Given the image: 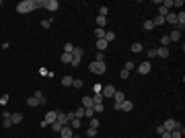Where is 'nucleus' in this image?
<instances>
[{
	"label": "nucleus",
	"instance_id": "f257e3e1",
	"mask_svg": "<svg viewBox=\"0 0 185 138\" xmlns=\"http://www.w3.org/2000/svg\"><path fill=\"white\" fill-rule=\"evenodd\" d=\"M35 8H37V0H23V2L17 4V12L19 15H27V12L35 10Z\"/></svg>",
	"mask_w": 185,
	"mask_h": 138
},
{
	"label": "nucleus",
	"instance_id": "f03ea898",
	"mask_svg": "<svg viewBox=\"0 0 185 138\" xmlns=\"http://www.w3.org/2000/svg\"><path fill=\"white\" fill-rule=\"evenodd\" d=\"M101 95L107 97V99H113V95H115V87H113V85H105L103 91H101Z\"/></svg>",
	"mask_w": 185,
	"mask_h": 138
},
{
	"label": "nucleus",
	"instance_id": "7ed1b4c3",
	"mask_svg": "<svg viewBox=\"0 0 185 138\" xmlns=\"http://www.w3.org/2000/svg\"><path fill=\"white\" fill-rule=\"evenodd\" d=\"M163 128H165V132H173L175 128H181V124L175 122V120H167V122L163 124Z\"/></svg>",
	"mask_w": 185,
	"mask_h": 138
},
{
	"label": "nucleus",
	"instance_id": "20e7f679",
	"mask_svg": "<svg viewBox=\"0 0 185 138\" xmlns=\"http://www.w3.org/2000/svg\"><path fill=\"white\" fill-rule=\"evenodd\" d=\"M60 136H62V138H74V130H72L70 126H62Z\"/></svg>",
	"mask_w": 185,
	"mask_h": 138
},
{
	"label": "nucleus",
	"instance_id": "39448f33",
	"mask_svg": "<svg viewBox=\"0 0 185 138\" xmlns=\"http://www.w3.org/2000/svg\"><path fill=\"white\" fill-rule=\"evenodd\" d=\"M43 6L48 8V10H58L60 8V2H58V0H45Z\"/></svg>",
	"mask_w": 185,
	"mask_h": 138
},
{
	"label": "nucleus",
	"instance_id": "423d86ee",
	"mask_svg": "<svg viewBox=\"0 0 185 138\" xmlns=\"http://www.w3.org/2000/svg\"><path fill=\"white\" fill-rule=\"evenodd\" d=\"M150 68H152V66H150V62H148V60H146V62H142L140 66H138V74H148V72H150Z\"/></svg>",
	"mask_w": 185,
	"mask_h": 138
},
{
	"label": "nucleus",
	"instance_id": "0eeeda50",
	"mask_svg": "<svg viewBox=\"0 0 185 138\" xmlns=\"http://www.w3.org/2000/svg\"><path fill=\"white\" fill-rule=\"evenodd\" d=\"M56 118H58V111H48V113H45V124H54L56 122Z\"/></svg>",
	"mask_w": 185,
	"mask_h": 138
},
{
	"label": "nucleus",
	"instance_id": "6e6552de",
	"mask_svg": "<svg viewBox=\"0 0 185 138\" xmlns=\"http://www.w3.org/2000/svg\"><path fill=\"white\" fill-rule=\"evenodd\" d=\"M56 122L58 124H62V126H68V116L64 111H58V118H56Z\"/></svg>",
	"mask_w": 185,
	"mask_h": 138
},
{
	"label": "nucleus",
	"instance_id": "1a4fd4ad",
	"mask_svg": "<svg viewBox=\"0 0 185 138\" xmlns=\"http://www.w3.org/2000/svg\"><path fill=\"white\" fill-rule=\"evenodd\" d=\"M10 122H12V124H21V122H23V113H21V111L10 113Z\"/></svg>",
	"mask_w": 185,
	"mask_h": 138
},
{
	"label": "nucleus",
	"instance_id": "9d476101",
	"mask_svg": "<svg viewBox=\"0 0 185 138\" xmlns=\"http://www.w3.org/2000/svg\"><path fill=\"white\" fill-rule=\"evenodd\" d=\"M33 97L39 101V105H48V99L43 97V93H41V91H35V95H33Z\"/></svg>",
	"mask_w": 185,
	"mask_h": 138
},
{
	"label": "nucleus",
	"instance_id": "9b49d317",
	"mask_svg": "<svg viewBox=\"0 0 185 138\" xmlns=\"http://www.w3.org/2000/svg\"><path fill=\"white\" fill-rule=\"evenodd\" d=\"M107 45H109V43H107L105 39H97V52H105Z\"/></svg>",
	"mask_w": 185,
	"mask_h": 138
},
{
	"label": "nucleus",
	"instance_id": "f8f14e48",
	"mask_svg": "<svg viewBox=\"0 0 185 138\" xmlns=\"http://www.w3.org/2000/svg\"><path fill=\"white\" fill-rule=\"evenodd\" d=\"M165 23H171V25H177V15H175V12H169V15L165 17Z\"/></svg>",
	"mask_w": 185,
	"mask_h": 138
},
{
	"label": "nucleus",
	"instance_id": "ddd939ff",
	"mask_svg": "<svg viewBox=\"0 0 185 138\" xmlns=\"http://www.w3.org/2000/svg\"><path fill=\"white\" fill-rule=\"evenodd\" d=\"M113 99H115V103H124V101H126V95L121 93V91H115V95H113Z\"/></svg>",
	"mask_w": 185,
	"mask_h": 138
},
{
	"label": "nucleus",
	"instance_id": "4468645a",
	"mask_svg": "<svg viewBox=\"0 0 185 138\" xmlns=\"http://www.w3.org/2000/svg\"><path fill=\"white\" fill-rule=\"evenodd\" d=\"M92 105H103V95H101V93H95V95H92Z\"/></svg>",
	"mask_w": 185,
	"mask_h": 138
},
{
	"label": "nucleus",
	"instance_id": "2eb2a0df",
	"mask_svg": "<svg viewBox=\"0 0 185 138\" xmlns=\"http://www.w3.org/2000/svg\"><path fill=\"white\" fill-rule=\"evenodd\" d=\"M169 39H171V41H179V39H181V31L173 29V31H171V35H169Z\"/></svg>",
	"mask_w": 185,
	"mask_h": 138
},
{
	"label": "nucleus",
	"instance_id": "dca6fc26",
	"mask_svg": "<svg viewBox=\"0 0 185 138\" xmlns=\"http://www.w3.org/2000/svg\"><path fill=\"white\" fill-rule=\"evenodd\" d=\"M156 56H158V58H169V50H167V48H158V50H156Z\"/></svg>",
	"mask_w": 185,
	"mask_h": 138
},
{
	"label": "nucleus",
	"instance_id": "f3484780",
	"mask_svg": "<svg viewBox=\"0 0 185 138\" xmlns=\"http://www.w3.org/2000/svg\"><path fill=\"white\" fill-rule=\"evenodd\" d=\"M88 70H90L92 74H99V62H90V64H88Z\"/></svg>",
	"mask_w": 185,
	"mask_h": 138
},
{
	"label": "nucleus",
	"instance_id": "a211bd4d",
	"mask_svg": "<svg viewBox=\"0 0 185 138\" xmlns=\"http://www.w3.org/2000/svg\"><path fill=\"white\" fill-rule=\"evenodd\" d=\"M183 136V126L181 128H175L173 132H171V138H181Z\"/></svg>",
	"mask_w": 185,
	"mask_h": 138
},
{
	"label": "nucleus",
	"instance_id": "6ab92c4d",
	"mask_svg": "<svg viewBox=\"0 0 185 138\" xmlns=\"http://www.w3.org/2000/svg\"><path fill=\"white\" fill-rule=\"evenodd\" d=\"M169 12H171V8H167L165 4H163V6H158V17H167Z\"/></svg>",
	"mask_w": 185,
	"mask_h": 138
},
{
	"label": "nucleus",
	"instance_id": "aec40b11",
	"mask_svg": "<svg viewBox=\"0 0 185 138\" xmlns=\"http://www.w3.org/2000/svg\"><path fill=\"white\" fill-rule=\"evenodd\" d=\"M60 62H62V64H70V62H72V54H64V56H60Z\"/></svg>",
	"mask_w": 185,
	"mask_h": 138
},
{
	"label": "nucleus",
	"instance_id": "412c9836",
	"mask_svg": "<svg viewBox=\"0 0 185 138\" xmlns=\"http://www.w3.org/2000/svg\"><path fill=\"white\" fill-rule=\"evenodd\" d=\"M160 39V48H167V45L171 43V39H169V35H163V37H158Z\"/></svg>",
	"mask_w": 185,
	"mask_h": 138
},
{
	"label": "nucleus",
	"instance_id": "4be33fe9",
	"mask_svg": "<svg viewBox=\"0 0 185 138\" xmlns=\"http://www.w3.org/2000/svg\"><path fill=\"white\" fill-rule=\"evenodd\" d=\"M103 39H105L107 43H111V41L115 39V33H113V31H105V37H103Z\"/></svg>",
	"mask_w": 185,
	"mask_h": 138
},
{
	"label": "nucleus",
	"instance_id": "5701e85b",
	"mask_svg": "<svg viewBox=\"0 0 185 138\" xmlns=\"http://www.w3.org/2000/svg\"><path fill=\"white\" fill-rule=\"evenodd\" d=\"M119 105H121V109H124V111H132V107H134V105H132V101H128V99H126L124 103H119Z\"/></svg>",
	"mask_w": 185,
	"mask_h": 138
},
{
	"label": "nucleus",
	"instance_id": "b1692460",
	"mask_svg": "<svg viewBox=\"0 0 185 138\" xmlns=\"http://www.w3.org/2000/svg\"><path fill=\"white\" fill-rule=\"evenodd\" d=\"M80 124H82V120H78V118H74V120L70 122V128H72V130H78V128H80Z\"/></svg>",
	"mask_w": 185,
	"mask_h": 138
},
{
	"label": "nucleus",
	"instance_id": "393cba45",
	"mask_svg": "<svg viewBox=\"0 0 185 138\" xmlns=\"http://www.w3.org/2000/svg\"><path fill=\"white\" fill-rule=\"evenodd\" d=\"M152 23H154V27H156V25H167V23H165V17H158V15L154 17V21H152Z\"/></svg>",
	"mask_w": 185,
	"mask_h": 138
},
{
	"label": "nucleus",
	"instance_id": "a878e982",
	"mask_svg": "<svg viewBox=\"0 0 185 138\" xmlns=\"http://www.w3.org/2000/svg\"><path fill=\"white\" fill-rule=\"evenodd\" d=\"M84 118H90V120H92V118H95V109H92V107H86V109H84Z\"/></svg>",
	"mask_w": 185,
	"mask_h": 138
},
{
	"label": "nucleus",
	"instance_id": "bb28decb",
	"mask_svg": "<svg viewBox=\"0 0 185 138\" xmlns=\"http://www.w3.org/2000/svg\"><path fill=\"white\" fill-rule=\"evenodd\" d=\"M82 107L86 109V107H92V97H84L82 99Z\"/></svg>",
	"mask_w": 185,
	"mask_h": 138
},
{
	"label": "nucleus",
	"instance_id": "cd10ccee",
	"mask_svg": "<svg viewBox=\"0 0 185 138\" xmlns=\"http://www.w3.org/2000/svg\"><path fill=\"white\" fill-rule=\"evenodd\" d=\"M72 80H74L72 76H64V78H62V85H64V87H72Z\"/></svg>",
	"mask_w": 185,
	"mask_h": 138
},
{
	"label": "nucleus",
	"instance_id": "c85d7f7f",
	"mask_svg": "<svg viewBox=\"0 0 185 138\" xmlns=\"http://www.w3.org/2000/svg\"><path fill=\"white\" fill-rule=\"evenodd\" d=\"M74 116H76L78 120H82V118H84V107H76V111H74Z\"/></svg>",
	"mask_w": 185,
	"mask_h": 138
},
{
	"label": "nucleus",
	"instance_id": "c756f323",
	"mask_svg": "<svg viewBox=\"0 0 185 138\" xmlns=\"http://www.w3.org/2000/svg\"><path fill=\"white\" fill-rule=\"evenodd\" d=\"M97 23H99V25H97V27H101V29H105V25H107V19H105V17H97Z\"/></svg>",
	"mask_w": 185,
	"mask_h": 138
},
{
	"label": "nucleus",
	"instance_id": "7c9ffc66",
	"mask_svg": "<svg viewBox=\"0 0 185 138\" xmlns=\"http://www.w3.org/2000/svg\"><path fill=\"white\" fill-rule=\"evenodd\" d=\"M132 52H134V54L142 52V43H138V41H136V43H132Z\"/></svg>",
	"mask_w": 185,
	"mask_h": 138
},
{
	"label": "nucleus",
	"instance_id": "2f4dec72",
	"mask_svg": "<svg viewBox=\"0 0 185 138\" xmlns=\"http://www.w3.org/2000/svg\"><path fill=\"white\" fill-rule=\"evenodd\" d=\"M95 35H97V39H103V37H105V29L97 27V29H95Z\"/></svg>",
	"mask_w": 185,
	"mask_h": 138
},
{
	"label": "nucleus",
	"instance_id": "473e14b6",
	"mask_svg": "<svg viewBox=\"0 0 185 138\" xmlns=\"http://www.w3.org/2000/svg\"><path fill=\"white\" fill-rule=\"evenodd\" d=\"M27 105H29V107H37V105H39V101H37L35 97H29V99H27Z\"/></svg>",
	"mask_w": 185,
	"mask_h": 138
},
{
	"label": "nucleus",
	"instance_id": "72a5a7b5",
	"mask_svg": "<svg viewBox=\"0 0 185 138\" xmlns=\"http://www.w3.org/2000/svg\"><path fill=\"white\" fill-rule=\"evenodd\" d=\"M72 56L74 58H82V48H74L72 50Z\"/></svg>",
	"mask_w": 185,
	"mask_h": 138
},
{
	"label": "nucleus",
	"instance_id": "f704fd0d",
	"mask_svg": "<svg viewBox=\"0 0 185 138\" xmlns=\"http://www.w3.org/2000/svg\"><path fill=\"white\" fill-rule=\"evenodd\" d=\"M88 128L97 130V128H99V118H92V120H90V126H88Z\"/></svg>",
	"mask_w": 185,
	"mask_h": 138
},
{
	"label": "nucleus",
	"instance_id": "c9c22d12",
	"mask_svg": "<svg viewBox=\"0 0 185 138\" xmlns=\"http://www.w3.org/2000/svg\"><path fill=\"white\" fill-rule=\"evenodd\" d=\"M142 27H144L146 31H152V29H154V23H152V21H146V23H144Z\"/></svg>",
	"mask_w": 185,
	"mask_h": 138
},
{
	"label": "nucleus",
	"instance_id": "e433bc0d",
	"mask_svg": "<svg viewBox=\"0 0 185 138\" xmlns=\"http://www.w3.org/2000/svg\"><path fill=\"white\" fill-rule=\"evenodd\" d=\"M72 50H74L72 43H66V45H64V54H72Z\"/></svg>",
	"mask_w": 185,
	"mask_h": 138
},
{
	"label": "nucleus",
	"instance_id": "4c0bfd02",
	"mask_svg": "<svg viewBox=\"0 0 185 138\" xmlns=\"http://www.w3.org/2000/svg\"><path fill=\"white\" fill-rule=\"evenodd\" d=\"M52 130H54L56 134H60V130H62V124H58V122H54V124H52Z\"/></svg>",
	"mask_w": 185,
	"mask_h": 138
},
{
	"label": "nucleus",
	"instance_id": "58836bf2",
	"mask_svg": "<svg viewBox=\"0 0 185 138\" xmlns=\"http://www.w3.org/2000/svg\"><path fill=\"white\" fill-rule=\"evenodd\" d=\"M124 70H128V72H130V70H134V62H132V60H128V62H126Z\"/></svg>",
	"mask_w": 185,
	"mask_h": 138
},
{
	"label": "nucleus",
	"instance_id": "ea45409f",
	"mask_svg": "<svg viewBox=\"0 0 185 138\" xmlns=\"http://www.w3.org/2000/svg\"><path fill=\"white\" fill-rule=\"evenodd\" d=\"M107 12H109L107 6H101V8H99V17H107Z\"/></svg>",
	"mask_w": 185,
	"mask_h": 138
},
{
	"label": "nucleus",
	"instance_id": "a19ab883",
	"mask_svg": "<svg viewBox=\"0 0 185 138\" xmlns=\"http://www.w3.org/2000/svg\"><path fill=\"white\" fill-rule=\"evenodd\" d=\"M86 136H88V138H95V136H97V130L88 128V130H86Z\"/></svg>",
	"mask_w": 185,
	"mask_h": 138
},
{
	"label": "nucleus",
	"instance_id": "79ce46f5",
	"mask_svg": "<svg viewBox=\"0 0 185 138\" xmlns=\"http://www.w3.org/2000/svg\"><path fill=\"white\" fill-rule=\"evenodd\" d=\"M72 87L80 89V87H82V80H80V78H74V80H72Z\"/></svg>",
	"mask_w": 185,
	"mask_h": 138
},
{
	"label": "nucleus",
	"instance_id": "37998d69",
	"mask_svg": "<svg viewBox=\"0 0 185 138\" xmlns=\"http://www.w3.org/2000/svg\"><path fill=\"white\" fill-rule=\"evenodd\" d=\"M95 62H105V54H103V52H99V54H97V60H95Z\"/></svg>",
	"mask_w": 185,
	"mask_h": 138
},
{
	"label": "nucleus",
	"instance_id": "c03bdc74",
	"mask_svg": "<svg viewBox=\"0 0 185 138\" xmlns=\"http://www.w3.org/2000/svg\"><path fill=\"white\" fill-rule=\"evenodd\" d=\"M92 91H95V93H101V91H103V85H99V83H97L95 87H92Z\"/></svg>",
	"mask_w": 185,
	"mask_h": 138
},
{
	"label": "nucleus",
	"instance_id": "a18cd8bd",
	"mask_svg": "<svg viewBox=\"0 0 185 138\" xmlns=\"http://www.w3.org/2000/svg\"><path fill=\"white\" fill-rule=\"evenodd\" d=\"M50 25H52V21H41V27L43 29H50Z\"/></svg>",
	"mask_w": 185,
	"mask_h": 138
},
{
	"label": "nucleus",
	"instance_id": "49530a36",
	"mask_svg": "<svg viewBox=\"0 0 185 138\" xmlns=\"http://www.w3.org/2000/svg\"><path fill=\"white\" fill-rule=\"evenodd\" d=\"M66 116H68V122H72V120L76 118V116H74V111H68V113H66Z\"/></svg>",
	"mask_w": 185,
	"mask_h": 138
},
{
	"label": "nucleus",
	"instance_id": "de8ad7c7",
	"mask_svg": "<svg viewBox=\"0 0 185 138\" xmlns=\"http://www.w3.org/2000/svg\"><path fill=\"white\" fill-rule=\"evenodd\" d=\"M92 109H95V113H101L103 111V105H92Z\"/></svg>",
	"mask_w": 185,
	"mask_h": 138
},
{
	"label": "nucleus",
	"instance_id": "09e8293b",
	"mask_svg": "<svg viewBox=\"0 0 185 138\" xmlns=\"http://www.w3.org/2000/svg\"><path fill=\"white\" fill-rule=\"evenodd\" d=\"M148 58H156V50H148Z\"/></svg>",
	"mask_w": 185,
	"mask_h": 138
},
{
	"label": "nucleus",
	"instance_id": "8fccbe9b",
	"mask_svg": "<svg viewBox=\"0 0 185 138\" xmlns=\"http://www.w3.org/2000/svg\"><path fill=\"white\" fill-rule=\"evenodd\" d=\"M119 76H121V78H128V76H130V72H128V70H121V72H119Z\"/></svg>",
	"mask_w": 185,
	"mask_h": 138
},
{
	"label": "nucleus",
	"instance_id": "3c124183",
	"mask_svg": "<svg viewBox=\"0 0 185 138\" xmlns=\"http://www.w3.org/2000/svg\"><path fill=\"white\" fill-rule=\"evenodd\" d=\"M2 126H4V128H10V126H12V122H10V120H4V122H2Z\"/></svg>",
	"mask_w": 185,
	"mask_h": 138
},
{
	"label": "nucleus",
	"instance_id": "603ef678",
	"mask_svg": "<svg viewBox=\"0 0 185 138\" xmlns=\"http://www.w3.org/2000/svg\"><path fill=\"white\" fill-rule=\"evenodd\" d=\"M173 6H183V0H173Z\"/></svg>",
	"mask_w": 185,
	"mask_h": 138
},
{
	"label": "nucleus",
	"instance_id": "864d4df0",
	"mask_svg": "<svg viewBox=\"0 0 185 138\" xmlns=\"http://www.w3.org/2000/svg\"><path fill=\"white\" fill-rule=\"evenodd\" d=\"M0 103H2V105H4V103H8V95H2V99H0Z\"/></svg>",
	"mask_w": 185,
	"mask_h": 138
},
{
	"label": "nucleus",
	"instance_id": "5fc2aeb1",
	"mask_svg": "<svg viewBox=\"0 0 185 138\" xmlns=\"http://www.w3.org/2000/svg\"><path fill=\"white\" fill-rule=\"evenodd\" d=\"M160 136H163V138H171V132H163Z\"/></svg>",
	"mask_w": 185,
	"mask_h": 138
}]
</instances>
